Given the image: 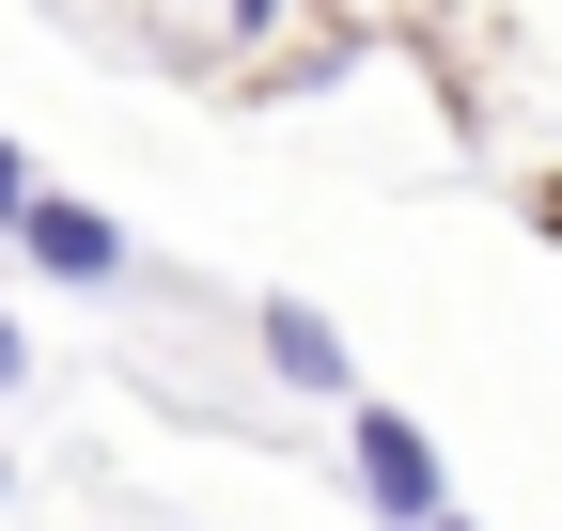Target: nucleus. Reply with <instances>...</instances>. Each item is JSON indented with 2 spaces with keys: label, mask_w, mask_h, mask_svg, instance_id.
<instances>
[{
  "label": "nucleus",
  "mask_w": 562,
  "mask_h": 531,
  "mask_svg": "<svg viewBox=\"0 0 562 531\" xmlns=\"http://www.w3.org/2000/svg\"><path fill=\"white\" fill-rule=\"evenodd\" d=\"M360 485H375V516H422V531H438V438L391 422V407H360Z\"/></svg>",
  "instance_id": "f257e3e1"
},
{
  "label": "nucleus",
  "mask_w": 562,
  "mask_h": 531,
  "mask_svg": "<svg viewBox=\"0 0 562 531\" xmlns=\"http://www.w3.org/2000/svg\"><path fill=\"white\" fill-rule=\"evenodd\" d=\"M32 266H47V282H110V266H125V235L94 219V204H63V188H47V204H32V235H16Z\"/></svg>",
  "instance_id": "f03ea898"
},
{
  "label": "nucleus",
  "mask_w": 562,
  "mask_h": 531,
  "mask_svg": "<svg viewBox=\"0 0 562 531\" xmlns=\"http://www.w3.org/2000/svg\"><path fill=\"white\" fill-rule=\"evenodd\" d=\"M266 360L297 375V391H344V328H328V313H297V297H266Z\"/></svg>",
  "instance_id": "7ed1b4c3"
},
{
  "label": "nucleus",
  "mask_w": 562,
  "mask_h": 531,
  "mask_svg": "<svg viewBox=\"0 0 562 531\" xmlns=\"http://www.w3.org/2000/svg\"><path fill=\"white\" fill-rule=\"evenodd\" d=\"M32 204H47V188H32V157L0 142V235H32Z\"/></svg>",
  "instance_id": "20e7f679"
},
{
  "label": "nucleus",
  "mask_w": 562,
  "mask_h": 531,
  "mask_svg": "<svg viewBox=\"0 0 562 531\" xmlns=\"http://www.w3.org/2000/svg\"><path fill=\"white\" fill-rule=\"evenodd\" d=\"M16 375H32V344H16V313H0V391H16Z\"/></svg>",
  "instance_id": "39448f33"
},
{
  "label": "nucleus",
  "mask_w": 562,
  "mask_h": 531,
  "mask_svg": "<svg viewBox=\"0 0 562 531\" xmlns=\"http://www.w3.org/2000/svg\"><path fill=\"white\" fill-rule=\"evenodd\" d=\"M266 16H281V0H235V32H266Z\"/></svg>",
  "instance_id": "423d86ee"
},
{
  "label": "nucleus",
  "mask_w": 562,
  "mask_h": 531,
  "mask_svg": "<svg viewBox=\"0 0 562 531\" xmlns=\"http://www.w3.org/2000/svg\"><path fill=\"white\" fill-rule=\"evenodd\" d=\"M0 485H16V453H0Z\"/></svg>",
  "instance_id": "0eeeda50"
},
{
  "label": "nucleus",
  "mask_w": 562,
  "mask_h": 531,
  "mask_svg": "<svg viewBox=\"0 0 562 531\" xmlns=\"http://www.w3.org/2000/svg\"><path fill=\"white\" fill-rule=\"evenodd\" d=\"M438 531H469V516H438Z\"/></svg>",
  "instance_id": "6e6552de"
}]
</instances>
